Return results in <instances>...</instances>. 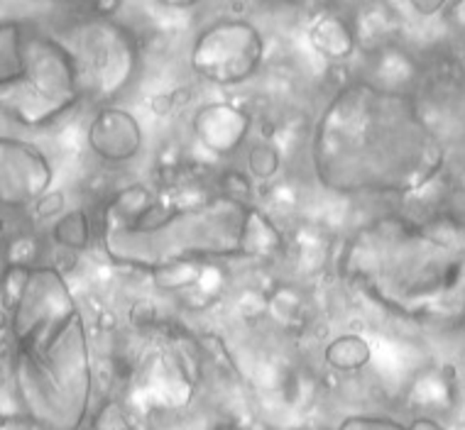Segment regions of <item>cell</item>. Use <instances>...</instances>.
Masks as SVG:
<instances>
[{"label":"cell","instance_id":"1","mask_svg":"<svg viewBox=\"0 0 465 430\" xmlns=\"http://www.w3.org/2000/svg\"><path fill=\"white\" fill-rule=\"evenodd\" d=\"M443 161L441 140L417 101L368 81L338 88L312 135L313 174L323 189L348 196L421 191Z\"/></svg>","mask_w":465,"mask_h":430},{"label":"cell","instance_id":"2","mask_svg":"<svg viewBox=\"0 0 465 430\" xmlns=\"http://www.w3.org/2000/svg\"><path fill=\"white\" fill-rule=\"evenodd\" d=\"M8 375L20 414L37 430H81L94 365L86 323L54 267H15L5 277Z\"/></svg>","mask_w":465,"mask_h":430},{"label":"cell","instance_id":"3","mask_svg":"<svg viewBox=\"0 0 465 430\" xmlns=\"http://www.w3.org/2000/svg\"><path fill=\"white\" fill-rule=\"evenodd\" d=\"M101 239L113 262L144 271L225 257L262 259L284 249L280 228L248 199L223 191L177 200L140 186L115 196Z\"/></svg>","mask_w":465,"mask_h":430},{"label":"cell","instance_id":"4","mask_svg":"<svg viewBox=\"0 0 465 430\" xmlns=\"http://www.w3.org/2000/svg\"><path fill=\"white\" fill-rule=\"evenodd\" d=\"M463 259L465 230L390 215L351 238L343 271L382 306L414 318L460 298Z\"/></svg>","mask_w":465,"mask_h":430},{"label":"cell","instance_id":"5","mask_svg":"<svg viewBox=\"0 0 465 430\" xmlns=\"http://www.w3.org/2000/svg\"><path fill=\"white\" fill-rule=\"evenodd\" d=\"M0 101L17 125L42 128L84 98L79 66L64 40L20 23L0 24Z\"/></svg>","mask_w":465,"mask_h":430},{"label":"cell","instance_id":"6","mask_svg":"<svg viewBox=\"0 0 465 430\" xmlns=\"http://www.w3.org/2000/svg\"><path fill=\"white\" fill-rule=\"evenodd\" d=\"M79 66L84 96L105 103L118 98L135 76L137 49L133 34L111 17H86L64 33Z\"/></svg>","mask_w":465,"mask_h":430},{"label":"cell","instance_id":"7","mask_svg":"<svg viewBox=\"0 0 465 430\" xmlns=\"http://www.w3.org/2000/svg\"><path fill=\"white\" fill-rule=\"evenodd\" d=\"M265 59V40L242 17H221L206 24L192 47V69L216 86H241L257 73Z\"/></svg>","mask_w":465,"mask_h":430},{"label":"cell","instance_id":"8","mask_svg":"<svg viewBox=\"0 0 465 430\" xmlns=\"http://www.w3.org/2000/svg\"><path fill=\"white\" fill-rule=\"evenodd\" d=\"M0 199L3 206L23 208L47 193L54 169L40 147L13 137L0 140Z\"/></svg>","mask_w":465,"mask_h":430},{"label":"cell","instance_id":"9","mask_svg":"<svg viewBox=\"0 0 465 430\" xmlns=\"http://www.w3.org/2000/svg\"><path fill=\"white\" fill-rule=\"evenodd\" d=\"M89 147L113 164L135 160L143 147V128L133 112L123 108H101L86 132Z\"/></svg>","mask_w":465,"mask_h":430},{"label":"cell","instance_id":"10","mask_svg":"<svg viewBox=\"0 0 465 430\" xmlns=\"http://www.w3.org/2000/svg\"><path fill=\"white\" fill-rule=\"evenodd\" d=\"M250 125L252 120L241 108L231 103H209L193 115L192 128L206 150L218 157H228L245 142Z\"/></svg>","mask_w":465,"mask_h":430},{"label":"cell","instance_id":"11","mask_svg":"<svg viewBox=\"0 0 465 430\" xmlns=\"http://www.w3.org/2000/svg\"><path fill=\"white\" fill-rule=\"evenodd\" d=\"M313 44L329 59H345L353 52V30L341 17H322L312 30Z\"/></svg>","mask_w":465,"mask_h":430},{"label":"cell","instance_id":"12","mask_svg":"<svg viewBox=\"0 0 465 430\" xmlns=\"http://www.w3.org/2000/svg\"><path fill=\"white\" fill-rule=\"evenodd\" d=\"M333 430H446L439 421L433 418H414V421L404 423L397 418H387V415H348L338 423Z\"/></svg>","mask_w":465,"mask_h":430},{"label":"cell","instance_id":"13","mask_svg":"<svg viewBox=\"0 0 465 430\" xmlns=\"http://www.w3.org/2000/svg\"><path fill=\"white\" fill-rule=\"evenodd\" d=\"M326 359L336 369L355 372V369H362L370 362V345L358 335H343V337H338L336 343L329 345Z\"/></svg>","mask_w":465,"mask_h":430},{"label":"cell","instance_id":"14","mask_svg":"<svg viewBox=\"0 0 465 430\" xmlns=\"http://www.w3.org/2000/svg\"><path fill=\"white\" fill-rule=\"evenodd\" d=\"M54 239L62 242L69 249H84L91 239L89 218L81 210H72V213L62 215L54 225Z\"/></svg>","mask_w":465,"mask_h":430},{"label":"cell","instance_id":"15","mask_svg":"<svg viewBox=\"0 0 465 430\" xmlns=\"http://www.w3.org/2000/svg\"><path fill=\"white\" fill-rule=\"evenodd\" d=\"M277 169V151L270 144H260L250 151V171L260 179H267Z\"/></svg>","mask_w":465,"mask_h":430},{"label":"cell","instance_id":"16","mask_svg":"<svg viewBox=\"0 0 465 430\" xmlns=\"http://www.w3.org/2000/svg\"><path fill=\"white\" fill-rule=\"evenodd\" d=\"M450 10H453V23L465 33V3H458V5H453Z\"/></svg>","mask_w":465,"mask_h":430},{"label":"cell","instance_id":"17","mask_svg":"<svg viewBox=\"0 0 465 430\" xmlns=\"http://www.w3.org/2000/svg\"><path fill=\"white\" fill-rule=\"evenodd\" d=\"M414 8H417L419 13H424V15H431V13H436V10L443 8V3H433V5H424V3H414Z\"/></svg>","mask_w":465,"mask_h":430},{"label":"cell","instance_id":"18","mask_svg":"<svg viewBox=\"0 0 465 430\" xmlns=\"http://www.w3.org/2000/svg\"><path fill=\"white\" fill-rule=\"evenodd\" d=\"M460 296L465 298V259H463V281H460Z\"/></svg>","mask_w":465,"mask_h":430}]
</instances>
